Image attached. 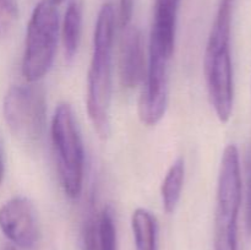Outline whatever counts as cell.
Here are the masks:
<instances>
[{"mask_svg": "<svg viewBox=\"0 0 251 250\" xmlns=\"http://www.w3.org/2000/svg\"><path fill=\"white\" fill-rule=\"evenodd\" d=\"M85 250H118L117 227L112 208L104 207L86 221L82 233Z\"/></svg>", "mask_w": 251, "mask_h": 250, "instance_id": "cell-11", "label": "cell"}, {"mask_svg": "<svg viewBox=\"0 0 251 250\" xmlns=\"http://www.w3.org/2000/svg\"><path fill=\"white\" fill-rule=\"evenodd\" d=\"M51 1H53L54 4H56V5H58V4H60V2H63L64 0H51Z\"/></svg>", "mask_w": 251, "mask_h": 250, "instance_id": "cell-20", "label": "cell"}, {"mask_svg": "<svg viewBox=\"0 0 251 250\" xmlns=\"http://www.w3.org/2000/svg\"><path fill=\"white\" fill-rule=\"evenodd\" d=\"M114 29V6L110 2H105L98 12L93 33L92 58L87 75L88 118L102 139L110 134Z\"/></svg>", "mask_w": 251, "mask_h": 250, "instance_id": "cell-2", "label": "cell"}, {"mask_svg": "<svg viewBox=\"0 0 251 250\" xmlns=\"http://www.w3.org/2000/svg\"><path fill=\"white\" fill-rule=\"evenodd\" d=\"M2 178H4V158H2L1 147H0V185H1Z\"/></svg>", "mask_w": 251, "mask_h": 250, "instance_id": "cell-18", "label": "cell"}, {"mask_svg": "<svg viewBox=\"0 0 251 250\" xmlns=\"http://www.w3.org/2000/svg\"><path fill=\"white\" fill-rule=\"evenodd\" d=\"M242 206L239 151L233 144L225 149L218 173L215 210V250H239L238 221Z\"/></svg>", "mask_w": 251, "mask_h": 250, "instance_id": "cell-3", "label": "cell"}, {"mask_svg": "<svg viewBox=\"0 0 251 250\" xmlns=\"http://www.w3.org/2000/svg\"><path fill=\"white\" fill-rule=\"evenodd\" d=\"M146 71L145 65L144 39L137 27H124L119 54L120 82L123 87L132 90L142 82Z\"/></svg>", "mask_w": 251, "mask_h": 250, "instance_id": "cell-9", "label": "cell"}, {"mask_svg": "<svg viewBox=\"0 0 251 250\" xmlns=\"http://www.w3.org/2000/svg\"><path fill=\"white\" fill-rule=\"evenodd\" d=\"M172 56L149 48V60L139 103V117L147 126L158 124L168 104V71Z\"/></svg>", "mask_w": 251, "mask_h": 250, "instance_id": "cell-7", "label": "cell"}, {"mask_svg": "<svg viewBox=\"0 0 251 250\" xmlns=\"http://www.w3.org/2000/svg\"><path fill=\"white\" fill-rule=\"evenodd\" d=\"M134 12V0H119V22L120 26H129Z\"/></svg>", "mask_w": 251, "mask_h": 250, "instance_id": "cell-16", "label": "cell"}, {"mask_svg": "<svg viewBox=\"0 0 251 250\" xmlns=\"http://www.w3.org/2000/svg\"><path fill=\"white\" fill-rule=\"evenodd\" d=\"M82 0H69L63 21V46L68 59H73L77 53L82 31Z\"/></svg>", "mask_w": 251, "mask_h": 250, "instance_id": "cell-13", "label": "cell"}, {"mask_svg": "<svg viewBox=\"0 0 251 250\" xmlns=\"http://www.w3.org/2000/svg\"><path fill=\"white\" fill-rule=\"evenodd\" d=\"M235 0H220L212 22L205 56L203 74L211 104L220 122H229L234 104L232 61V28Z\"/></svg>", "mask_w": 251, "mask_h": 250, "instance_id": "cell-1", "label": "cell"}, {"mask_svg": "<svg viewBox=\"0 0 251 250\" xmlns=\"http://www.w3.org/2000/svg\"><path fill=\"white\" fill-rule=\"evenodd\" d=\"M59 179L64 194L71 200L80 198L85 174V151L80 130L69 103H60L50 126Z\"/></svg>", "mask_w": 251, "mask_h": 250, "instance_id": "cell-4", "label": "cell"}, {"mask_svg": "<svg viewBox=\"0 0 251 250\" xmlns=\"http://www.w3.org/2000/svg\"><path fill=\"white\" fill-rule=\"evenodd\" d=\"M181 0H154L150 46L173 56L176 21Z\"/></svg>", "mask_w": 251, "mask_h": 250, "instance_id": "cell-10", "label": "cell"}, {"mask_svg": "<svg viewBox=\"0 0 251 250\" xmlns=\"http://www.w3.org/2000/svg\"><path fill=\"white\" fill-rule=\"evenodd\" d=\"M2 250H16V249H15L14 247H11V245H7V247H5Z\"/></svg>", "mask_w": 251, "mask_h": 250, "instance_id": "cell-19", "label": "cell"}, {"mask_svg": "<svg viewBox=\"0 0 251 250\" xmlns=\"http://www.w3.org/2000/svg\"><path fill=\"white\" fill-rule=\"evenodd\" d=\"M0 230L17 247H34L39 232L33 203L22 196L6 201L0 207Z\"/></svg>", "mask_w": 251, "mask_h": 250, "instance_id": "cell-8", "label": "cell"}, {"mask_svg": "<svg viewBox=\"0 0 251 250\" xmlns=\"http://www.w3.org/2000/svg\"><path fill=\"white\" fill-rule=\"evenodd\" d=\"M247 225L251 234V163L248 174V189H247Z\"/></svg>", "mask_w": 251, "mask_h": 250, "instance_id": "cell-17", "label": "cell"}, {"mask_svg": "<svg viewBox=\"0 0 251 250\" xmlns=\"http://www.w3.org/2000/svg\"><path fill=\"white\" fill-rule=\"evenodd\" d=\"M184 179H185V162L181 157H179L169 167L161 186L162 203L167 213L176 211L181 198Z\"/></svg>", "mask_w": 251, "mask_h": 250, "instance_id": "cell-14", "label": "cell"}, {"mask_svg": "<svg viewBox=\"0 0 251 250\" xmlns=\"http://www.w3.org/2000/svg\"><path fill=\"white\" fill-rule=\"evenodd\" d=\"M136 250H158V225L152 212L139 207L131 216Z\"/></svg>", "mask_w": 251, "mask_h": 250, "instance_id": "cell-12", "label": "cell"}, {"mask_svg": "<svg viewBox=\"0 0 251 250\" xmlns=\"http://www.w3.org/2000/svg\"><path fill=\"white\" fill-rule=\"evenodd\" d=\"M58 34L56 4L42 0L32 11L25 41L22 75L28 82H36L49 73L55 58Z\"/></svg>", "mask_w": 251, "mask_h": 250, "instance_id": "cell-5", "label": "cell"}, {"mask_svg": "<svg viewBox=\"0 0 251 250\" xmlns=\"http://www.w3.org/2000/svg\"><path fill=\"white\" fill-rule=\"evenodd\" d=\"M2 112L10 131L21 142H39L46 127L47 103L43 90L34 85H15L4 97Z\"/></svg>", "mask_w": 251, "mask_h": 250, "instance_id": "cell-6", "label": "cell"}, {"mask_svg": "<svg viewBox=\"0 0 251 250\" xmlns=\"http://www.w3.org/2000/svg\"><path fill=\"white\" fill-rule=\"evenodd\" d=\"M19 20L17 0H0V41L11 34Z\"/></svg>", "mask_w": 251, "mask_h": 250, "instance_id": "cell-15", "label": "cell"}]
</instances>
